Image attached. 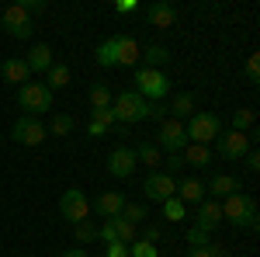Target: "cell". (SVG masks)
Wrapping results in <instances>:
<instances>
[{"label":"cell","instance_id":"12","mask_svg":"<svg viewBox=\"0 0 260 257\" xmlns=\"http://www.w3.org/2000/svg\"><path fill=\"white\" fill-rule=\"evenodd\" d=\"M136 167H139V160H136V150H132V146H115V150L108 153V174H111V178H118V181L132 178Z\"/></svg>","mask_w":260,"mask_h":257},{"label":"cell","instance_id":"29","mask_svg":"<svg viewBox=\"0 0 260 257\" xmlns=\"http://www.w3.org/2000/svg\"><path fill=\"white\" fill-rule=\"evenodd\" d=\"M73 129H77V119H73V115H66V111L52 115V122H49V132H52V136H59V139L70 136Z\"/></svg>","mask_w":260,"mask_h":257},{"label":"cell","instance_id":"11","mask_svg":"<svg viewBox=\"0 0 260 257\" xmlns=\"http://www.w3.org/2000/svg\"><path fill=\"white\" fill-rule=\"evenodd\" d=\"M174 188H177V178H170L163 170H149L146 181H142V195L149 202H156V205H163L167 198H174Z\"/></svg>","mask_w":260,"mask_h":257},{"label":"cell","instance_id":"28","mask_svg":"<svg viewBox=\"0 0 260 257\" xmlns=\"http://www.w3.org/2000/svg\"><path fill=\"white\" fill-rule=\"evenodd\" d=\"M90 108L98 111V108H111V101H115V94L108 91V83H90Z\"/></svg>","mask_w":260,"mask_h":257},{"label":"cell","instance_id":"19","mask_svg":"<svg viewBox=\"0 0 260 257\" xmlns=\"http://www.w3.org/2000/svg\"><path fill=\"white\" fill-rule=\"evenodd\" d=\"M132 150H136V160H139L142 167H149V170H160L163 167V150L153 139H142L139 146H132Z\"/></svg>","mask_w":260,"mask_h":257},{"label":"cell","instance_id":"46","mask_svg":"<svg viewBox=\"0 0 260 257\" xmlns=\"http://www.w3.org/2000/svg\"><path fill=\"white\" fill-rule=\"evenodd\" d=\"M115 11H118V14H132V11H136V0H118Z\"/></svg>","mask_w":260,"mask_h":257},{"label":"cell","instance_id":"25","mask_svg":"<svg viewBox=\"0 0 260 257\" xmlns=\"http://www.w3.org/2000/svg\"><path fill=\"white\" fill-rule=\"evenodd\" d=\"M70 77H73V70H70L66 63H52V66L45 70V87L56 94V91H62V87L70 83Z\"/></svg>","mask_w":260,"mask_h":257},{"label":"cell","instance_id":"42","mask_svg":"<svg viewBox=\"0 0 260 257\" xmlns=\"http://www.w3.org/2000/svg\"><path fill=\"white\" fill-rule=\"evenodd\" d=\"M108 132H111V129L101 125V122H90V125H87V136H90V139H101V136H108Z\"/></svg>","mask_w":260,"mask_h":257},{"label":"cell","instance_id":"32","mask_svg":"<svg viewBox=\"0 0 260 257\" xmlns=\"http://www.w3.org/2000/svg\"><path fill=\"white\" fill-rule=\"evenodd\" d=\"M73 240H77L80 247L94 243V240H98V222H87V219H83V222H77V226H73Z\"/></svg>","mask_w":260,"mask_h":257},{"label":"cell","instance_id":"38","mask_svg":"<svg viewBox=\"0 0 260 257\" xmlns=\"http://www.w3.org/2000/svg\"><path fill=\"white\" fill-rule=\"evenodd\" d=\"M90 122H101V125H115V111L111 108H98V111H90Z\"/></svg>","mask_w":260,"mask_h":257},{"label":"cell","instance_id":"27","mask_svg":"<svg viewBox=\"0 0 260 257\" xmlns=\"http://www.w3.org/2000/svg\"><path fill=\"white\" fill-rule=\"evenodd\" d=\"M108 222H111V230H115V240H118V243H125V247H128V243H136V237H139V230H136L132 222H125L121 216L108 219Z\"/></svg>","mask_w":260,"mask_h":257},{"label":"cell","instance_id":"22","mask_svg":"<svg viewBox=\"0 0 260 257\" xmlns=\"http://www.w3.org/2000/svg\"><path fill=\"white\" fill-rule=\"evenodd\" d=\"M167 111H170V119H191L194 115V94H187V91H180V94H174V101L167 104Z\"/></svg>","mask_w":260,"mask_h":257},{"label":"cell","instance_id":"26","mask_svg":"<svg viewBox=\"0 0 260 257\" xmlns=\"http://www.w3.org/2000/svg\"><path fill=\"white\" fill-rule=\"evenodd\" d=\"M98 66L101 70H115L118 66V52H115V35L111 39H104L98 45Z\"/></svg>","mask_w":260,"mask_h":257},{"label":"cell","instance_id":"13","mask_svg":"<svg viewBox=\"0 0 260 257\" xmlns=\"http://www.w3.org/2000/svg\"><path fill=\"white\" fill-rule=\"evenodd\" d=\"M236 191H243L236 174H225V170H219V174H212V181H205V198H215V202H219V198L236 195Z\"/></svg>","mask_w":260,"mask_h":257},{"label":"cell","instance_id":"4","mask_svg":"<svg viewBox=\"0 0 260 257\" xmlns=\"http://www.w3.org/2000/svg\"><path fill=\"white\" fill-rule=\"evenodd\" d=\"M18 104L24 115H31V119H39L42 111H52V91L45 87V83H21L18 87Z\"/></svg>","mask_w":260,"mask_h":257},{"label":"cell","instance_id":"18","mask_svg":"<svg viewBox=\"0 0 260 257\" xmlns=\"http://www.w3.org/2000/svg\"><path fill=\"white\" fill-rule=\"evenodd\" d=\"M0 77L7 80V83H28V77H31V70H28V63L21 60V56H11V60L0 63Z\"/></svg>","mask_w":260,"mask_h":257},{"label":"cell","instance_id":"6","mask_svg":"<svg viewBox=\"0 0 260 257\" xmlns=\"http://www.w3.org/2000/svg\"><path fill=\"white\" fill-rule=\"evenodd\" d=\"M253 142H257V132H222L219 139H215V153H219L222 160H229V163H236V160H243L250 150H253Z\"/></svg>","mask_w":260,"mask_h":257},{"label":"cell","instance_id":"31","mask_svg":"<svg viewBox=\"0 0 260 257\" xmlns=\"http://www.w3.org/2000/svg\"><path fill=\"white\" fill-rule=\"evenodd\" d=\"M184 216H187V205H184L177 195L163 202V219H167V222H184Z\"/></svg>","mask_w":260,"mask_h":257},{"label":"cell","instance_id":"23","mask_svg":"<svg viewBox=\"0 0 260 257\" xmlns=\"http://www.w3.org/2000/svg\"><path fill=\"white\" fill-rule=\"evenodd\" d=\"M139 60H142L146 70H163V66L170 63V49H167V45H146L139 52Z\"/></svg>","mask_w":260,"mask_h":257},{"label":"cell","instance_id":"17","mask_svg":"<svg viewBox=\"0 0 260 257\" xmlns=\"http://www.w3.org/2000/svg\"><path fill=\"white\" fill-rule=\"evenodd\" d=\"M174 195H177L184 205H201V202H205V181H198V178H180L177 188H174Z\"/></svg>","mask_w":260,"mask_h":257},{"label":"cell","instance_id":"45","mask_svg":"<svg viewBox=\"0 0 260 257\" xmlns=\"http://www.w3.org/2000/svg\"><path fill=\"white\" fill-rule=\"evenodd\" d=\"M18 4L28 11V14H39V11H45V0H18Z\"/></svg>","mask_w":260,"mask_h":257},{"label":"cell","instance_id":"21","mask_svg":"<svg viewBox=\"0 0 260 257\" xmlns=\"http://www.w3.org/2000/svg\"><path fill=\"white\" fill-rule=\"evenodd\" d=\"M24 63H28V70H31V73H45L56 60H52V49H49L45 42H39V45H31V52L24 56Z\"/></svg>","mask_w":260,"mask_h":257},{"label":"cell","instance_id":"35","mask_svg":"<svg viewBox=\"0 0 260 257\" xmlns=\"http://www.w3.org/2000/svg\"><path fill=\"white\" fill-rule=\"evenodd\" d=\"M128 257H160V250H156V243L136 240V243H128Z\"/></svg>","mask_w":260,"mask_h":257},{"label":"cell","instance_id":"47","mask_svg":"<svg viewBox=\"0 0 260 257\" xmlns=\"http://www.w3.org/2000/svg\"><path fill=\"white\" fill-rule=\"evenodd\" d=\"M59 257H87V250H83V247H73V250H62Z\"/></svg>","mask_w":260,"mask_h":257},{"label":"cell","instance_id":"20","mask_svg":"<svg viewBox=\"0 0 260 257\" xmlns=\"http://www.w3.org/2000/svg\"><path fill=\"white\" fill-rule=\"evenodd\" d=\"M115 52H118V66H136L142 49L132 35H115Z\"/></svg>","mask_w":260,"mask_h":257},{"label":"cell","instance_id":"5","mask_svg":"<svg viewBox=\"0 0 260 257\" xmlns=\"http://www.w3.org/2000/svg\"><path fill=\"white\" fill-rule=\"evenodd\" d=\"M136 94L146 101H163L170 94V80L163 70H146V66H136Z\"/></svg>","mask_w":260,"mask_h":257},{"label":"cell","instance_id":"14","mask_svg":"<svg viewBox=\"0 0 260 257\" xmlns=\"http://www.w3.org/2000/svg\"><path fill=\"white\" fill-rule=\"evenodd\" d=\"M222 222V202H215V198H205L198 205V212H194V226L198 230H205V233H215Z\"/></svg>","mask_w":260,"mask_h":257},{"label":"cell","instance_id":"3","mask_svg":"<svg viewBox=\"0 0 260 257\" xmlns=\"http://www.w3.org/2000/svg\"><path fill=\"white\" fill-rule=\"evenodd\" d=\"M146 108H149V101L139 98L136 91H121V94H115V101H111L115 122H121L125 129L136 125V122H146Z\"/></svg>","mask_w":260,"mask_h":257},{"label":"cell","instance_id":"24","mask_svg":"<svg viewBox=\"0 0 260 257\" xmlns=\"http://www.w3.org/2000/svg\"><path fill=\"white\" fill-rule=\"evenodd\" d=\"M180 157L187 167H208L212 163V146H198V142H187L184 150H180Z\"/></svg>","mask_w":260,"mask_h":257},{"label":"cell","instance_id":"43","mask_svg":"<svg viewBox=\"0 0 260 257\" xmlns=\"http://www.w3.org/2000/svg\"><path fill=\"white\" fill-rule=\"evenodd\" d=\"M243 163H246V170H253V174H257V170H260V153H257V150H250V153L243 157Z\"/></svg>","mask_w":260,"mask_h":257},{"label":"cell","instance_id":"15","mask_svg":"<svg viewBox=\"0 0 260 257\" xmlns=\"http://www.w3.org/2000/svg\"><path fill=\"white\" fill-rule=\"evenodd\" d=\"M125 202H128V198L121 195V191H101V195L90 202V212H98V216H104V219H115V216H121Z\"/></svg>","mask_w":260,"mask_h":257},{"label":"cell","instance_id":"39","mask_svg":"<svg viewBox=\"0 0 260 257\" xmlns=\"http://www.w3.org/2000/svg\"><path fill=\"white\" fill-rule=\"evenodd\" d=\"M246 80H250V83H257V80H260V56H257V52L246 60Z\"/></svg>","mask_w":260,"mask_h":257},{"label":"cell","instance_id":"34","mask_svg":"<svg viewBox=\"0 0 260 257\" xmlns=\"http://www.w3.org/2000/svg\"><path fill=\"white\" fill-rule=\"evenodd\" d=\"M184 240H187V247H208V243H212V233L191 226V230H184Z\"/></svg>","mask_w":260,"mask_h":257},{"label":"cell","instance_id":"2","mask_svg":"<svg viewBox=\"0 0 260 257\" xmlns=\"http://www.w3.org/2000/svg\"><path fill=\"white\" fill-rule=\"evenodd\" d=\"M184 132H187V142L212 146V142L222 136V119L215 111H194V115L187 119V125H184Z\"/></svg>","mask_w":260,"mask_h":257},{"label":"cell","instance_id":"30","mask_svg":"<svg viewBox=\"0 0 260 257\" xmlns=\"http://www.w3.org/2000/svg\"><path fill=\"white\" fill-rule=\"evenodd\" d=\"M146 216H149L146 202H125V209H121V219H125V222H132V226L146 222Z\"/></svg>","mask_w":260,"mask_h":257},{"label":"cell","instance_id":"16","mask_svg":"<svg viewBox=\"0 0 260 257\" xmlns=\"http://www.w3.org/2000/svg\"><path fill=\"white\" fill-rule=\"evenodd\" d=\"M146 21H149L153 28H174V21H177V7L167 4V0H156V4L146 7Z\"/></svg>","mask_w":260,"mask_h":257},{"label":"cell","instance_id":"37","mask_svg":"<svg viewBox=\"0 0 260 257\" xmlns=\"http://www.w3.org/2000/svg\"><path fill=\"white\" fill-rule=\"evenodd\" d=\"M146 119L163 122V119H170V111H167V104H163V101H149V108H146Z\"/></svg>","mask_w":260,"mask_h":257},{"label":"cell","instance_id":"1","mask_svg":"<svg viewBox=\"0 0 260 257\" xmlns=\"http://www.w3.org/2000/svg\"><path fill=\"white\" fill-rule=\"evenodd\" d=\"M222 219L240 233V230H257V202L250 195H243V191H236V195H225L222 198Z\"/></svg>","mask_w":260,"mask_h":257},{"label":"cell","instance_id":"44","mask_svg":"<svg viewBox=\"0 0 260 257\" xmlns=\"http://www.w3.org/2000/svg\"><path fill=\"white\" fill-rule=\"evenodd\" d=\"M187 257H215V243H208V247H191Z\"/></svg>","mask_w":260,"mask_h":257},{"label":"cell","instance_id":"9","mask_svg":"<svg viewBox=\"0 0 260 257\" xmlns=\"http://www.w3.org/2000/svg\"><path fill=\"white\" fill-rule=\"evenodd\" d=\"M156 146L163 150V157H167V153H180V150L187 146L184 122H177V119H163V122H160V132H156Z\"/></svg>","mask_w":260,"mask_h":257},{"label":"cell","instance_id":"10","mask_svg":"<svg viewBox=\"0 0 260 257\" xmlns=\"http://www.w3.org/2000/svg\"><path fill=\"white\" fill-rule=\"evenodd\" d=\"M45 136H49V129L42 125V119H31V115H21L11 125V139L21 146H39V142H45Z\"/></svg>","mask_w":260,"mask_h":257},{"label":"cell","instance_id":"40","mask_svg":"<svg viewBox=\"0 0 260 257\" xmlns=\"http://www.w3.org/2000/svg\"><path fill=\"white\" fill-rule=\"evenodd\" d=\"M160 237H163L160 226H153V222H149V226H142V233H139L136 240H146V243H160Z\"/></svg>","mask_w":260,"mask_h":257},{"label":"cell","instance_id":"33","mask_svg":"<svg viewBox=\"0 0 260 257\" xmlns=\"http://www.w3.org/2000/svg\"><path fill=\"white\" fill-rule=\"evenodd\" d=\"M233 132H250L253 125H257V115L250 111V108H240V111H233Z\"/></svg>","mask_w":260,"mask_h":257},{"label":"cell","instance_id":"7","mask_svg":"<svg viewBox=\"0 0 260 257\" xmlns=\"http://www.w3.org/2000/svg\"><path fill=\"white\" fill-rule=\"evenodd\" d=\"M0 28H4L11 39H31V35H35V21H31V14H28L21 4L4 7V14H0Z\"/></svg>","mask_w":260,"mask_h":257},{"label":"cell","instance_id":"36","mask_svg":"<svg viewBox=\"0 0 260 257\" xmlns=\"http://www.w3.org/2000/svg\"><path fill=\"white\" fill-rule=\"evenodd\" d=\"M160 170H163V174H170V178H174V174H180V170H184V157H180V153H167Z\"/></svg>","mask_w":260,"mask_h":257},{"label":"cell","instance_id":"8","mask_svg":"<svg viewBox=\"0 0 260 257\" xmlns=\"http://www.w3.org/2000/svg\"><path fill=\"white\" fill-rule=\"evenodd\" d=\"M59 216L70 222V226H77L83 219L90 216V198L83 195L80 188H70V191H62L59 195Z\"/></svg>","mask_w":260,"mask_h":257},{"label":"cell","instance_id":"41","mask_svg":"<svg viewBox=\"0 0 260 257\" xmlns=\"http://www.w3.org/2000/svg\"><path fill=\"white\" fill-rule=\"evenodd\" d=\"M104 257H128V247L118 243V240L115 243H104Z\"/></svg>","mask_w":260,"mask_h":257}]
</instances>
